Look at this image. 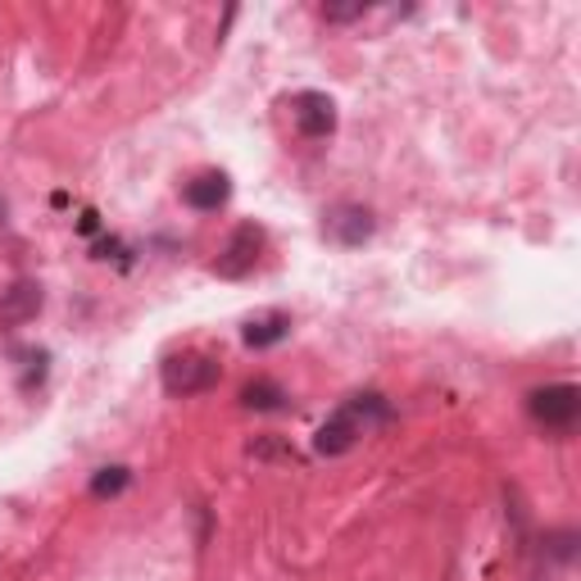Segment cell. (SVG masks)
Returning a JSON list of instances; mask_svg holds the SVG:
<instances>
[{
    "instance_id": "5b68a950",
    "label": "cell",
    "mask_w": 581,
    "mask_h": 581,
    "mask_svg": "<svg viewBox=\"0 0 581 581\" xmlns=\"http://www.w3.org/2000/svg\"><path fill=\"white\" fill-rule=\"evenodd\" d=\"M291 119H295L300 137L323 141L336 132V100L323 92H300V96H291Z\"/></svg>"
},
{
    "instance_id": "3957f363",
    "label": "cell",
    "mask_w": 581,
    "mask_h": 581,
    "mask_svg": "<svg viewBox=\"0 0 581 581\" xmlns=\"http://www.w3.org/2000/svg\"><path fill=\"white\" fill-rule=\"evenodd\" d=\"M527 413L546 432H572L577 418H581V386H572V381L536 386V391L527 396Z\"/></svg>"
},
{
    "instance_id": "277c9868",
    "label": "cell",
    "mask_w": 581,
    "mask_h": 581,
    "mask_svg": "<svg viewBox=\"0 0 581 581\" xmlns=\"http://www.w3.org/2000/svg\"><path fill=\"white\" fill-rule=\"evenodd\" d=\"M259 255H263V227L241 223V227L227 237V246L218 250L214 273H218V278H227V282L250 278V273H255V263H259Z\"/></svg>"
},
{
    "instance_id": "8992f818",
    "label": "cell",
    "mask_w": 581,
    "mask_h": 581,
    "mask_svg": "<svg viewBox=\"0 0 581 581\" xmlns=\"http://www.w3.org/2000/svg\"><path fill=\"white\" fill-rule=\"evenodd\" d=\"M373 232H377V218L364 205H332L323 214V237L336 246H364Z\"/></svg>"
},
{
    "instance_id": "ba28073f",
    "label": "cell",
    "mask_w": 581,
    "mask_h": 581,
    "mask_svg": "<svg viewBox=\"0 0 581 581\" xmlns=\"http://www.w3.org/2000/svg\"><path fill=\"white\" fill-rule=\"evenodd\" d=\"M227 196H232V177H227L223 169H205V173H196L191 182H182V201H186L191 209H201V214L223 209Z\"/></svg>"
},
{
    "instance_id": "7a4b0ae2",
    "label": "cell",
    "mask_w": 581,
    "mask_h": 581,
    "mask_svg": "<svg viewBox=\"0 0 581 581\" xmlns=\"http://www.w3.org/2000/svg\"><path fill=\"white\" fill-rule=\"evenodd\" d=\"M218 377H223L218 359H214V355H201V351H182V355L164 359V373H160L164 391H169L173 400H186V396H205V391H214Z\"/></svg>"
},
{
    "instance_id": "7c38bea8",
    "label": "cell",
    "mask_w": 581,
    "mask_h": 581,
    "mask_svg": "<svg viewBox=\"0 0 581 581\" xmlns=\"http://www.w3.org/2000/svg\"><path fill=\"white\" fill-rule=\"evenodd\" d=\"M364 10H368L364 0H355V6H323V14H327V19H336V23H341V19H359Z\"/></svg>"
},
{
    "instance_id": "30bf717a",
    "label": "cell",
    "mask_w": 581,
    "mask_h": 581,
    "mask_svg": "<svg viewBox=\"0 0 581 581\" xmlns=\"http://www.w3.org/2000/svg\"><path fill=\"white\" fill-rule=\"evenodd\" d=\"M241 405L255 409V413H273V409H287V391H282L278 381L259 377V381H250L246 391H241Z\"/></svg>"
},
{
    "instance_id": "9c48e42d",
    "label": "cell",
    "mask_w": 581,
    "mask_h": 581,
    "mask_svg": "<svg viewBox=\"0 0 581 581\" xmlns=\"http://www.w3.org/2000/svg\"><path fill=\"white\" fill-rule=\"evenodd\" d=\"M287 336H291V314H282V309H268V314L250 319L246 332H241V341L250 345V351H268V345H278Z\"/></svg>"
},
{
    "instance_id": "52a82bcc",
    "label": "cell",
    "mask_w": 581,
    "mask_h": 581,
    "mask_svg": "<svg viewBox=\"0 0 581 581\" xmlns=\"http://www.w3.org/2000/svg\"><path fill=\"white\" fill-rule=\"evenodd\" d=\"M42 304H46V295H42V287H36V282L6 287V291H0V332L32 323L36 314H42Z\"/></svg>"
},
{
    "instance_id": "6da1fadb",
    "label": "cell",
    "mask_w": 581,
    "mask_h": 581,
    "mask_svg": "<svg viewBox=\"0 0 581 581\" xmlns=\"http://www.w3.org/2000/svg\"><path fill=\"white\" fill-rule=\"evenodd\" d=\"M391 418H396V413H391V405H386V396H377V391H359V396H351V400H345V405L323 422V428H319L314 450L327 454V459H336V454H345V450H355L359 437L386 428Z\"/></svg>"
},
{
    "instance_id": "8fae6325",
    "label": "cell",
    "mask_w": 581,
    "mask_h": 581,
    "mask_svg": "<svg viewBox=\"0 0 581 581\" xmlns=\"http://www.w3.org/2000/svg\"><path fill=\"white\" fill-rule=\"evenodd\" d=\"M128 482H132V469L114 463V469H100V473L92 477V495H96V499H114V495L128 491Z\"/></svg>"
}]
</instances>
